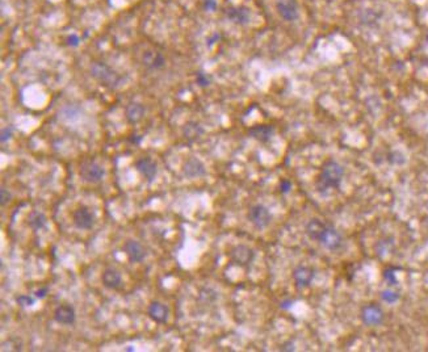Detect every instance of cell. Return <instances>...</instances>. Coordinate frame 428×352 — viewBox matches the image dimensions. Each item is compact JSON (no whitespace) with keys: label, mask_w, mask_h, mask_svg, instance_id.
<instances>
[{"label":"cell","mask_w":428,"mask_h":352,"mask_svg":"<svg viewBox=\"0 0 428 352\" xmlns=\"http://www.w3.org/2000/svg\"><path fill=\"white\" fill-rule=\"evenodd\" d=\"M149 316L158 323H166L170 316V309L164 304L154 301L149 306Z\"/></svg>","instance_id":"obj_13"},{"label":"cell","mask_w":428,"mask_h":352,"mask_svg":"<svg viewBox=\"0 0 428 352\" xmlns=\"http://www.w3.org/2000/svg\"><path fill=\"white\" fill-rule=\"evenodd\" d=\"M11 198H12V194L8 192V189L2 188V189H0V204L6 205L7 203H10Z\"/></svg>","instance_id":"obj_25"},{"label":"cell","mask_w":428,"mask_h":352,"mask_svg":"<svg viewBox=\"0 0 428 352\" xmlns=\"http://www.w3.org/2000/svg\"><path fill=\"white\" fill-rule=\"evenodd\" d=\"M11 137H12V129L11 128H4L3 130H2V142H7L8 141V139L11 138Z\"/></svg>","instance_id":"obj_29"},{"label":"cell","mask_w":428,"mask_h":352,"mask_svg":"<svg viewBox=\"0 0 428 352\" xmlns=\"http://www.w3.org/2000/svg\"><path fill=\"white\" fill-rule=\"evenodd\" d=\"M306 234L327 250H338L343 244V238L339 231L332 225L320 220H311L306 226Z\"/></svg>","instance_id":"obj_1"},{"label":"cell","mask_w":428,"mask_h":352,"mask_svg":"<svg viewBox=\"0 0 428 352\" xmlns=\"http://www.w3.org/2000/svg\"><path fill=\"white\" fill-rule=\"evenodd\" d=\"M129 141H130L131 143H134V145H139V143H141V141H142V137H141V135H138V134H133V135H130V137H129Z\"/></svg>","instance_id":"obj_33"},{"label":"cell","mask_w":428,"mask_h":352,"mask_svg":"<svg viewBox=\"0 0 428 352\" xmlns=\"http://www.w3.org/2000/svg\"><path fill=\"white\" fill-rule=\"evenodd\" d=\"M103 284H104L107 288L109 289H117L120 288L122 283V277L121 273L118 272L115 268H107V270L103 272Z\"/></svg>","instance_id":"obj_16"},{"label":"cell","mask_w":428,"mask_h":352,"mask_svg":"<svg viewBox=\"0 0 428 352\" xmlns=\"http://www.w3.org/2000/svg\"><path fill=\"white\" fill-rule=\"evenodd\" d=\"M204 7L208 11H214L217 8V2L216 0H205L204 2Z\"/></svg>","instance_id":"obj_30"},{"label":"cell","mask_w":428,"mask_h":352,"mask_svg":"<svg viewBox=\"0 0 428 352\" xmlns=\"http://www.w3.org/2000/svg\"><path fill=\"white\" fill-rule=\"evenodd\" d=\"M230 257H231V260L234 263L245 267L251 264V262L255 258V254H254V251L250 247L241 244V246H236L235 248H232Z\"/></svg>","instance_id":"obj_9"},{"label":"cell","mask_w":428,"mask_h":352,"mask_svg":"<svg viewBox=\"0 0 428 352\" xmlns=\"http://www.w3.org/2000/svg\"><path fill=\"white\" fill-rule=\"evenodd\" d=\"M196 82L199 86L201 87H208L210 83V79L208 78V75H205L204 73H199L196 76Z\"/></svg>","instance_id":"obj_26"},{"label":"cell","mask_w":428,"mask_h":352,"mask_svg":"<svg viewBox=\"0 0 428 352\" xmlns=\"http://www.w3.org/2000/svg\"><path fill=\"white\" fill-rule=\"evenodd\" d=\"M361 318H363V322L365 325L369 326H377L383 322L384 319V313L383 310L379 309L378 306L376 305H368L363 309L361 313Z\"/></svg>","instance_id":"obj_11"},{"label":"cell","mask_w":428,"mask_h":352,"mask_svg":"<svg viewBox=\"0 0 428 352\" xmlns=\"http://www.w3.org/2000/svg\"><path fill=\"white\" fill-rule=\"evenodd\" d=\"M250 134L260 142H267L273 134V128L269 125H258L250 129Z\"/></svg>","instance_id":"obj_20"},{"label":"cell","mask_w":428,"mask_h":352,"mask_svg":"<svg viewBox=\"0 0 428 352\" xmlns=\"http://www.w3.org/2000/svg\"><path fill=\"white\" fill-rule=\"evenodd\" d=\"M145 115V107L138 103H131L126 107V119L130 124H137L141 121Z\"/></svg>","instance_id":"obj_19"},{"label":"cell","mask_w":428,"mask_h":352,"mask_svg":"<svg viewBox=\"0 0 428 352\" xmlns=\"http://www.w3.org/2000/svg\"><path fill=\"white\" fill-rule=\"evenodd\" d=\"M276 10L287 21H294L298 17V4L296 0H277Z\"/></svg>","instance_id":"obj_7"},{"label":"cell","mask_w":428,"mask_h":352,"mask_svg":"<svg viewBox=\"0 0 428 352\" xmlns=\"http://www.w3.org/2000/svg\"><path fill=\"white\" fill-rule=\"evenodd\" d=\"M47 292H49V288H47V286H43V288H39V289H37L36 292H34V296H36V298L42 299L45 298Z\"/></svg>","instance_id":"obj_27"},{"label":"cell","mask_w":428,"mask_h":352,"mask_svg":"<svg viewBox=\"0 0 428 352\" xmlns=\"http://www.w3.org/2000/svg\"><path fill=\"white\" fill-rule=\"evenodd\" d=\"M249 220L251 221V224L256 227V229H265L271 224L272 214L268 211V208H265L264 205H254L249 212Z\"/></svg>","instance_id":"obj_4"},{"label":"cell","mask_w":428,"mask_h":352,"mask_svg":"<svg viewBox=\"0 0 428 352\" xmlns=\"http://www.w3.org/2000/svg\"><path fill=\"white\" fill-rule=\"evenodd\" d=\"M79 174L82 176V179L84 181H88V183H98V181L102 180L104 178V168L100 165H98L96 162L88 161L84 162L82 166H80V170H79Z\"/></svg>","instance_id":"obj_5"},{"label":"cell","mask_w":428,"mask_h":352,"mask_svg":"<svg viewBox=\"0 0 428 352\" xmlns=\"http://www.w3.org/2000/svg\"><path fill=\"white\" fill-rule=\"evenodd\" d=\"M166 63L164 57L160 53H154V52H146L144 56V65L150 70L162 69Z\"/></svg>","instance_id":"obj_18"},{"label":"cell","mask_w":428,"mask_h":352,"mask_svg":"<svg viewBox=\"0 0 428 352\" xmlns=\"http://www.w3.org/2000/svg\"><path fill=\"white\" fill-rule=\"evenodd\" d=\"M16 303L19 304L20 306L26 308V306L34 305V298H33V297H30V296H26V294H21V296H19L16 298Z\"/></svg>","instance_id":"obj_24"},{"label":"cell","mask_w":428,"mask_h":352,"mask_svg":"<svg viewBox=\"0 0 428 352\" xmlns=\"http://www.w3.org/2000/svg\"><path fill=\"white\" fill-rule=\"evenodd\" d=\"M46 224V217L45 214L41 213V212H32L28 217V225L30 226V229H33L34 231L41 230Z\"/></svg>","instance_id":"obj_21"},{"label":"cell","mask_w":428,"mask_h":352,"mask_svg":"<svg viewBox=\"0 0 428 352\" xmlns=\"http://www.w3.org/2000/svg\"><path fill=\"white\" fill-rule=\"evenodd\" d=\"M67 43L71 45V46H78L79 45V37L75 34H71V36L67 37Z\"/></svg>","instance_id":"obj_31"},{"label":"cell","mask_w":428,"mask_h":352,"mask_svg":"<svg viewBox=\"0 0 428 352\" xmlns=\"http://www.w3.org/2000/svg\"><path fill=\"white\" fill-rule=\"evenodd\" d=\"M381 297H383L384 301H385V303H388V304H394L399 299L398 293L394 292V290H390V289L384 290V292L381 293Z\"/></svg>","instance_id":"obj_22"},{"label":"cell","mask_w":428,"mask_h":352,"mask_svg":"<svg viewBox=\"0 0 428 352\" xmlns=\"http://www.w3.org/2000/svg\"><path fill=\"white\" fill-rule=\"evenodd\" d=\"M314 276H315V271L309 268V267H297L293 272L294 281L300 288H305L309 286L313 281Z\"/></svg>","instance_id":"obj_14"},{"label":"cell","mask_w":428,"mask_h":352,"mask_svg":"<svg viewBox=\"0 0 428 352\" xmlns=\"http://www.w3.org/2000/svg\"><path fill=\"white\" fill-rule=\"evenodd\" d=\"M385 279L388 280V281H390V283H397L396 275H394V272H393V271H386Z\"/></svg>","instance_id":"obj_32"},{"label":"cell","mask_w":428,"mask_h":352,"mask_svg":"<svg viewBox=\"0 0 428 352\" xmlns=\"http://www.w3.org/2000/svg\"><path fill=\"white\" fill-rule=\"evenodd\" d=\"M92 76L103 86L116 88L122 83V78L104 62H95L91 67Z\"/></svg>","instance_id":"obj_3"},{"label":"cell","mask_w":428,"mask_h":352,"mask_svg":"<svg viewBox=\"0 0 428 352\" xmlns=\"http://www.w3.org/2000/svg\"><path fill=\"white\" fill-rule=\"evenodd\" d=\"M197 130H201L197 124H188V125H185V128H184V133H185V135L188 138L197 137V135H199Z\"/></svg>","instance_id":"obj_23"},{"label":"cell","mask_w":428,"mask_h":352,"mask_svg":"<svg viewBox=\"0 0 428 352\" xmlns=\"http://www.w3.org/2000/svg\"><path fill=\"white\" fill-rule=\"evenodd\" d=\"M184 174H185L186 178L191 179L200 178V176L205 175V167H204L203 162L199 161L197 158L188 159L184 165Z\"/></svg>","instance_id":"obj_15"},{"label":"cell","mask_w":428,"mask_h":352,"mask_svg":"<svg viewBox=\"0 0 428 352\" xmlns=\"http://www.w3.org/2000/svg\"><path fill=\"white\" fill-rule=\"evenodd\" d=\"M75 317V310L71 305H61L54 310V319L61 325H72Z\"/></svg>","instance_id":"obj_12"},{"label":"cell","mask_w":428,"mask_h":352,"mask_svg":"<svg viewBox=\"0 0 428 352\" xmlns=\"http://www.w3.org/2000/svg\"><path fill=\"white\" fill-rule=\"evenodd\" d=\"M72 220H74V225L79 230H89L93 224H95V216L89 211L88 208L82 205L79 207L74 214H72Z\"/></svg>","instance_id":"obj_6"},{"label":"cell","mask_w":428,"mask_h":352,"mask_svg":"<svg viewBox=\"0 0 428 352\" xmlns=\"http://www.w3.org/2000/svg\"><path fill=\"white\" fill-rule=\"evenodd\" d=\"M135 168L138 172L147 179V181H153L158 174V166L157 163L151 158H141L135 162Z\"/></svg>","instance_id":"obj_10"},{"label":"cell","mask_w":428,"mask_h":352,"mask_svg":"<svg viewBox=\"0 0 428 352\" xmlns=\"http://www.w3.org/2000/svg\"><path fill=\"white\" fill-rule=\"evenodd\" d=\"M292 189V183L289 180H282L281 183H280V191L282 192V193H288V192Z\"/></svg>","instance_id":"obj_28"},{"label":"cell","mask_w":428,"mask_h":352,"mask_svg":"<svg viewBox=\"0 0 428 352\" xmlns=\"http://www.w3.org/2000/svg\"><path fill=\"white\" fill-rule=\"evenodd\" d=\"M124 251L131 263H141L146 258V250L137 240H128L124 244Z\"/></svg>","instance_id":"obj_8"},{"label":"cell","mask_w":428,"mask_h":352,"mask_svg":"<svg viewBox=\"0 0 428 352\" xmlns=\"http://www.w3.org/2000/svg\"><path fill=\"white\" fill-rule=\"evenodd\" d=\"M227 17L235 24H247L250 21V10L246 7H231L226 12Z\"/></svg>","instance_id":"obj_17"},{"label":"cell","mask_w":428,"mask_h":352,"mask_svg":"<svg viewBox=\"0 0 428 352\" xmlns=\"http://www.w3.org/2000/svg\"><path fill=\"white\" fill-rule=\"evenodd\" d=\"M343 175L344 168L339 163L334 161L327 162L322 168L319 176H318V189L320 192L337 189L343 180Z\"/></svg>","instance_id":"obj_2"}]
</instances>
